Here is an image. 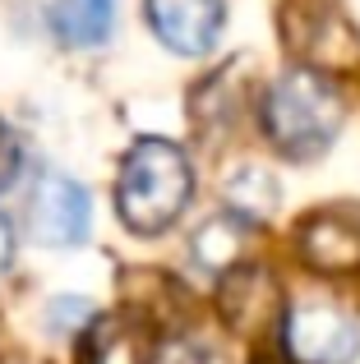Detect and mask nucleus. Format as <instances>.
I'll return each instance as SVG.
<instances>
[{
	"label": "nucleus",
	"mask_w": 360,
	"mask_h": 364,
	"mask_svg": "<svg viewBox=\"0 0 360 364\" xmlns=\"http://www.w3.org/2000/svg\"><path fill=\"white\" fill-rule=\"evenodd\" d=\"M263 134L291 161L324 157L328 143L342 134L346 107L337 83L324 70H287L263 92Z\"/></svg>",
	"instance_id": "nucleus-1"
},
{
	"label": "nucleus",
	"mask_w": 360,
	"mask_h": 364,
	"mask_svg": "<svg viewBox=\"0 0 360 364\" xmlns=\"http://www.w3.org/2000/svg\"><path fill=\"white\" fill-rule=\"evenodd\" d=\"M194 194V171L189 157L166 139H139L120 161L116 180V208L120 222L134 235H157L180 222Z\"/></svg>",
	"instance_id": "nucleus-2"
},
{
	"label": "nucleus",
	"mask_w": 360,
	"mask_h": 364,
	"mask_svg": "<svg viewBox=\"0 0 360 364\" xmlns=\"http://www.w3.org/2000/svg\"><path fill=\"white\" fill-rule=\"evenodd\" d=\"M282 341L291 364H351L360 355L356 318L319 300H300L282 314Z\"/></svg>",
	"instance_id": "nucleus-3"
},
{
	"label": "nucleus",
	"mask_w": 360,
	"mask_h": 364,
	"mask_svg": "<svg viewBox=\"0 0 360 364\" xmlns=\"http://www.w3.org/2000/svg\"><path fill=\"white\" fill-rule=\"evenodd\" d=\"M88 226H92L88 189L74 176L42 171L33 194H28V231H33V240L46 249H70L88 240Z\"/></svg>",
	"instance_id": "nucleus-4"
},
{
	"label": "nucleus",
	"mask_w": 360,
	"mask_h": 364,
	"mask_svg": "<svg viewBox=\"0 0 360 364\" xmlns=\"http://www.w3.org/2000/svg\"><path fill=\"white\" fill-rule=\"evenodd\" d=\"M300 254L319 272H356L360 267V208L333 203L300 222Z\"/></svg>",
	"instance_id": "nucleus-5"
},
{
	"label": "nucleus",
	"mask_w": 360,
	"mask_h": 364,
	"mask_svg": "<svg viewBox=\"0 0 360 364\" xmlns=\"http://www.w3.org/2000/svg\"><path fill=\"white\" fill-rule=\"evenodd\" d=\"M153 33L171 46L176 55H203L213 51L222 33L226 5L222 0H144Z\"/></svg>",
	"instance_id": "nucleus-6"
},
{
	"label": "nucleus",
	"mask_w": 360,
	"mask_h": 364,
	"mask_svg": "<svg viewBox=\"0 0 360 364\" xmlns=\"http://www.w3.org/2000/svg\"><path fill=\"white\" fill-rule=\"evenodd\" d=\"M148 323L134 314H107L79 341V364H153Z\"/></svg>",
	"instance_id": "nucleus-7"
},
{
	"label": "nucleus",
	"mask_w": 360,
	"mask_h": 364,
	"mask_svg": "<svg viewBox=\"0 0 360 364\" xmlns=\"http://www.w3.org/2000/svg\"><path fill=\"white\" fill-rule=\"evenodd\" d=\"M116 28V0H55L51 33L65 46H102Z\"/></svg>",
	"instance_id": "nucleus-8"
},
{
	"label": "nucleus",
	"mask_w": 360,
	"mask_h": 364,
	"mask_svg": "<svg viewBox=\"0 0 360 364\" xmlns=\"http://www.w3.org/2000/svg\"><path fill=\"white\" fill-rule=\"evenodd\" d=\"M245 300V309H235V314H226V318L235 323V328H268L272 318H277V286H272V277L263 272V267H240V272L226 282V291H222V304H240Z\"/></svg>",
	"instance_id": "nucleus-9"
},
{
	"label": "nucleus",
	"mask_w": 360,
	"mask_h": 364,
	"mask_svg": "<svg viewBox=\"0 0 360 364\" xmlns=\"http://www.w3.org/2000/svg\"><path fill=\"white\" fill-rule=\"evenodd\" d=\"M245 235H250V222L235 213H222V217L198 226V235L189 240V258H194L198 272H226V267L240 263Z\"/></svg>",
	"instance_id": "nucleus-10"
},
{
	"label": "nucleus",
	"mask_w": 360,
	"mask_h": 364,
	"mask_svg": "<svg viewBox=\"0 0 360 364\" xmlns=\"http://www.w3.org/2000/svg\"><path fill=\"white\" fill-rule=\"evenodd\" d=\"M226 189H231V208L235 217H245V222H259V217H268L272 208H277V180L268 176L263 166H240L231 180H226Z\"/></svg>",
	"instance_id": "nucleus-11"
},
{
	"label": "nucleus",
	"mask_w": 360,
	"mask_h": 364,
	"mask_svg": "<svg viewBox=\"0 0 360 364\" xmlns=\"http://www.w3.org/2000/svg\"><path fill=\"white\" fill-rule=\"evenodd\" d=\"M18 166H23V148H18V139L9 134V124H0V194L18 180Z\"/></svg>",
	"instance_id": "nucleus-12"
},
{
	"label": "nucleus",
	"mask_w": 360,
	"mask_h": 364,
	"mask_svg": "<svg viewBox=\"0 0 360 364\" xmlns=\"http://www.w3.org/2000/svg\"><path fill=\"white\" fill-rule=\"evenodd\" d=\"M153 364H213L194 341H166V346L153 350Z\"/></svg>",
	"instance_id": "nucleus-13"
},
{
	"label": "nucleus",
	"mask_w": 360,
	"mask_h": 364,
	"mask_svg": "<svg viewBox=\"0 0 360 364\" xmlns=\"http://www.w3.org/2000/svg\"><path fill=\"white\" fill-rule=\"evenodd\" d=\"M9 263H14V226H9V217L0 213V277L9 272Z\"/></svg>",
	"instance_id": "nucleus-14"
},
{
	"label": "nucleus",
	"mask_w": 360,
	"mask_h": 364,
	"mask_svg": "<svg viewBox=\"0 0 360 364\" xmlns=\"http://www.w3.org/2000/svg\"><path fill=\"white\" fill-rule=\"evenodd\" d=\"M263 364H272V360H263Z\"/></svg>",
	"instance_id": "nucleus-15"
}]
</instances>
